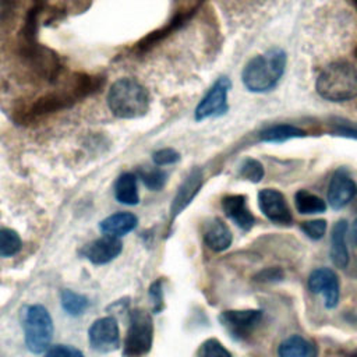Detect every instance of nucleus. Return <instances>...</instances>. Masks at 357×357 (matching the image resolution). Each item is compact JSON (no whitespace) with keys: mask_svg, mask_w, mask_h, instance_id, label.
Instances as JSON below:
<instances>
[{"mask_svg":"<svg viewBox=\"0 0 357 357\" xmlns=\"http://www.w3.org/2000/svg\"><path fill=\"white\" fill-rule=\"evenodd\" d=\"M308 289L314 294H322L326 308H335L339 303V279L329 268H318L308 276Z\"/></svg>","mask_w":357,"mask_h":357,"instance_id":"8","label":"nucleus"},{"mask_svg":"<svg viewBox=\"0 0 357 357\" xmlns=\"http://www.w3.org/2000/svg\"><path fill=\"white\" fill-rule=\"evenodd\" d=\"M138 176L145 187L152 191L162 190L167 180V174L159 167H144L138 172Z\"/></svg>","mask_w":357,"mask_h":357,"instance_id":"24","label":"nucleus"},{"mask_svg":"<svg viewBox=\"0 0 357 357\" xmlns=\"http://www.w3.org/2000/svg\"><path fill=\"white\" fill-rule=\"evenodd\" d=\"M353 3H354V6L357 7V0H353Z\"/></svg>","mask_w":357,"mask_h":357,"instance_id":"35","label":"nucleus"},{"mask_svg":"<svg viewBox=\"0 0 357 357\" xmlns=\"http://www.w3.org/2000/svg\"><path fill=\"white\" fill-rule=\"evenodd\" d=\"M265 172H264V166L252 158H247L245 160H243L241 166H240V176L251 183H259L264 177Z\"/></svg>","mask_w":357,"mask_h":357,"instance_id":"25","label":"nucleus"},{"mask_svg":"<svg viewBox=\"0 0 357 357\" xmlns=\"http://www.w3.org/2000/svg\"><path fill=\"white\" fill-rule=\"evenodd\" d=\"M45 357H84V354L74 346L56 344L47 350Z\"/></svg>","mask_w":357,"mask_h":357,"instance_id":"29","label":"nucleus"},{"mask_svg":"<svg viewBox=\"0 0 357 357\" xmlns=\"http://www.w3.org/2000/svg\"><path fill=\"white\" fill-rule=\"evenodd\" d=\"M349 225L344 219L336 222L331 231V259L337 268H346L349 264V251L346 245V234Z\"/></svg>","mask_w":357,"mask_h":357,"instance_id":"16","label":"nucleus"},{"mask_svg":"<svg viewBox=\"0 0 357 357\" xmlns=\"http://www.w3.org/2000/svg\"><path fill=\"white\" fill-rule=\"evenodd\" d=\"M137 223H138V219L134 213L117 212L105 218L100 222L99 227L105 234L120 237L134 230L137 227Z\"/></svg>","mask_w":357,"mask_h":357,"instance_id":"17","label":"nucleus"},{"mask_svg":"<svg viewBox=\"0 0 357 357\" xmlns=\"http://www.w3.org/2000/svg\"><path fill=\"white\" fill-rule=\"evenodd\" d=\"M286 67V53L272 47L262 54L252 57L244 67L241 78L251 92L271 91L280 79Z\"/></svg>","mask_w":357,"mask_h":357,"instance_id":"1","label":"nucleus"},{"mask_svg":"<svg viewBox=\"0 0 357 357\" xmlns=\"http://www.w3.org/2000/svg\"><path fill=\"white\" fill-rule=\"evenodd\" d=\"M278 354L279 357H318V349L311 340L291 335L280 343Z\"/></svg>","mask_w":357,"mask_h":357,"instance_id":"18","label":"nucleus"},{"mask_svg":"<svg viewBox=\"0 0 357 357\" xmlns=\"http://www.w3.org/2000/svg\"><path fill=\"white\" fill-rule=\"evenodd\" d=\"M153 324L151 315L144 310H134L130 314V325L124 340V354L138 357L146 354L152 347Z\"/></svg>","mask_w":357,"mask_h":357,"instance_id":"5","label":"nucleus"},{"mask_svg":"<svg viewBox=\"0 0 357 357\" xmlns=\"http://www.w3.org/2000/svg\"><path fill=\"white\" fill-rule=\"evenodd\" d=\"M305 137V131L291 124H275L261 131V141L265 142H284L291 138Z\"/></svg>","mask_w":357,"mask_h":357,"instance_id":"20","label":"nucleus"},{"mask_svg":"<svg viewBox=\"0 0 357 357\" xmlns=\"http://www.w3.org/2000/svg\"><path fill=\"white\" fill-rule=\"evenodd\" d=\"M25 344L32 353H43L49 349L53 336L52 317L43 305H31L24 319Z\"/></svg>","mask_w":357,"mask_h":357,"instance_id":"4","label":"nucleus"},{"mask_svg":"<svg viewBox=\"0 0 357 357\" xmlns=\"http://www.w3.org/2000/svg\"><path fill=\"white\" fill-rule=\"evenodd\" d=\"M262 318L259 310H229L219 317L220 322L234 335H244L252 329Z\"/></svg>","mask_w":357,"mask_h":357,"instance_id":"13","label":"nucleus"},{"mask_svg":"<svg viewBox=\"0 0 357 357\" xmlns=\"http://www.w3.org/2000/svg\"><path fill=\"white\" fill-rule=\"evenodd\" d=\"M294 204H296L298 213H301V215L322 213L326 211L325 201L307 190H300L296 192Z\"/></svg>","mask_w":357,"mask_h":357,"instance_id":"21","label":"nucleus"},{"mask_svg":"<svg viewBox=\"0 0 357 357\" xmlns=\"http://www.w3.org/2000/svg\"><path fill=\"white\" fill-rule=\"evenodd\" d=\"M123 250V244L119 237L105 234L82 248V255L92 264L102 265L114 259Z\"/></svg>","mask_w":357,"mask_h":357,"instance_id":"11","label":"nucleus"},{"mask_svg":"<svg viewBox=\"0 0 357 357\" xmlns=\"http://www.w3.org/2000/svg\"><path fill=\"white\" fill-rule=\"evenodd\" d=\"M61 305L67 314L79 315L86 310L88 298L70 289H66L61 291Z\"/></svg>","mask_w":357,"mask_h":357,"instance_id":"22","label":"nucleus"},{"mask_svg":"<svg viewBox=\"0 0 357 357\" xmlns=\"http://www.w3.org/2000/svg\"><path fill=\"white\" fill-rule=\"evenodd\" d=\"M301 230L303 233L310 237L311 240H319L324 237L326 231V220L325 219H314L308 222L301 223Z\"/></svg>","mask_w":357,"mask_h":357,"instance_id":"27","label":"nucleus"},{"mask_svg":"<svg viewBox=\"0 0 357 357\" xmlns=\"http://www.w3.org/2000/svg\"><path fill=\"white\" fill-rule=\"evenodd\" d=\"M258 205L262 213L273 223L286 225L291 222V212L283 194L275 188H264L258 192Z\"/></svg>","mask_w":357,"mask_h":357,"instance_id":"9","label":"nucleus"},{"mask_svg":"<svg viewBox=\"0 0 357 357\" xmlns=\"http://www.w3.org/2000/svg\"><path fill=\"white\" fill-rule=\"evenodd\" d=\"M230 79L226 77H220L208 91V93L202 98L195 109V120L201 121L209 117L223 116L227 109V92L230 89Z\"/></svg>","mask_w":357,"mask_h":357,"instance_id":"6","label":"nucleus"},{"mask_svg":"<svg viewBox=\"0 0 357 357\" xmlns=\"http://www.w3.org/2000/svg\"><path fill=\"white\" fill-rule=\"evenodd\" d=\"M107 106L120 119H138L149 109V93L137 79L120 78L109 89Z\"/></svg>","mask_w":357,"mask_h":357,"instance_id":"2","label":"nucleus"},{"mask_svg":"<svg viewBox=\"0 0 357 357\" xmlns=\"http://www.w3.org/2000/svg\"><path fill=\"white\" fill-rule=\"evenodd\" d=\"M88 339L93 350L110 353L120 344V332L117 321L113 317L96 319L88 331Z\"/></svg>","mask_w":357,"mask_h":357,"instance_id":"7","label":"nucleus"},{"mask_svg":"<svg viewBox=\"0 0 357 357\" xmlns=\"http://www.w3.org/2000/svg\"><path fill=\"white\" fill-rule=\"evenodd\" d=\"M202 183H204V176L199 169H192L187 174V177L183 180V183L180 184L173 198V202L170 206L172 219H174L178 213H181V211H184L191 204V201L199 192Z\"/></svg>","mask_w":357,"mask_h":357,"instance_id":"12","label":"nucleus"},{"mask_svg":"<svg viewBox=\"0 0 357 357\" xmlns=\"http://www.w3.org/2000/svg\"><path fill=\"white\" fill-rule=\"evenodd\" d=\"M152 160L156 166H166V165H172V163L178 162L180 160V153L173 148H163V149H159V151L153 152Z\"/></svg>","mask_w":357,"mask_h":357,"instance_id":"28","label":"nucleus"},{"mask_svg":"<svg viewBox=\"0 0 357 357\" xmlns=\"http://www.w3.org/2000/svg\"><path fill=\"white\" fill-rule=\"evenodd\" d=\"M204 241L215 252L227 250L233 241L230 229L219 218H212L205 222L204 226Z\"/></svg>","mask_w":357,"mask_h":357,"instance_id":"15","label":"nucleus"},{"mask_svg":"<svg viewBox=\"0 0 357 357\" xmlns=\"http://www.w3.org/2000/svg\"><path fill=\"white\" fill-rule=\"evenodd\" d=\"M21 238L13 229H0V257H11L21 250Z\"/></svg>","mask_w":357,"mask_h":357,"instance_id":"23","label":"nucleus"},{"mask_svg":"<svg viewBox=\"0 0 357 357\" xmlns=\"http://www.w3.org/2000/svg\"><path fill=\"white\" fill-rule=\"evenodd\" d=\"M198 357H231V354L218 339L212 337L201 344Z\"/></svg>","mask_w":357,"mask_h":357,"instance_id":"26","label":"nucleus"},{"mask_svg":"<svg viewBox=\"0 0 357 357\" xmlns=\"http://www.w3.org/2000/svg\"><path fill=\"white\" fill-rule=\"evenodd\" d=\"M318 95L331 102H344L357 98V70L343 61L326 66L317 78Z\"/></svg>","mask_w":357,"mask_h":357,"instance_id":"3","label":"nucleus"},{"mask_svg":"<svg viewBox=\"0 0 357 357\" xmlns=\"http://www.w3.org/2000/svg\"><path fill=\"white\" fill-rule=\"evenodd\" d=\"M114 197L124 205H137L139 201L137 177L132 173H123L114 184Z\"/></svg>","mask_w":357,"mask_h":357,"instance_id":"19","label":"nucleus"},{"mask_svg":"<svg viewBox=\"0 0 357 357\" xmlns=\"http://www.w3.org/2000/svg\"><path fill=\"white\" fill-rule=\"evenodd\" d=\"M284 278V273L280 268L275 266V268H265L262 271H259L254 279L257 282H262V283H275V282H280Z\"/></svg>","mask_w":357,"mask_h":357,"instance_id":"30","label":"nucleus"},{"mask_svg":"<svg viewBox=\"0 0 357 357\" xmlns=\"http://www.w3.org/2000/svg\"><path fill=\"white\" fill-rule=\"evenodd\" d=\"M222 209L225 215L231 219L240 229L250 230L254 225V215L247 206V198L243 194L226 195L222 199Z\"/></svg>","mask_w":357,"mask_h":357,"instance_id":"14","label":"nucleus"},{"mask_svg":"<svg viewBox=\"0 0 357 357\" xmlns=\"http://www.w3.org/2000/svg\"><path fill=\"white\" fill-rule=\"evenodd\" d=\"M335 132L337 135H342V137H347V138H356L357 139V127H351V126H347V124H339L336 128H335Z\"/></svg>","mask_w":357,"mask_h":357,"instance_id":"32","label":"nucleus"},{"mask_svg":"<svg viewBox=\"0 0 357 357\" xmlns=\"http://www.w3.org/2000/svg\"><path fill=\"white\" fill-rule=\"evenodd\" d=\"M149 296L153 303V311L159 312L163 308V290H162V280H155L149 287Z\"/></svg>","mask_w":357,"mask_h":357,"instance_id":"31","label":"nucleus"},{"mask_svg":"<svg viewBox=\"0 0 357 357\" xmlns=\"http://www.w3.org/2000/svg\"><path fill=\"white\" fill-rule=\"evenodd\" d=\"M357 194V185L344 169H339L333 173L329 188L328 201L333 209H342L349 205Z\"/></svg>","mask_w":357,"mask_h":357,"instance_id":"10","label":"nucleus"},{"mask_svg":"<svg viewBox=\"0 0 357 357\" xmlns=\"http://www.w3.org/2000/svg\"><path fill=\"white\" fill-rule=\"evenodd\" d=\"M350 357H357V350H356V351H353V353H351V356H350Z\"/></svg>","mask_w":357,"mask_h":357,"instance_id":"34","label":"nucleus"},{"mask_svg":"<svg viewBox=\"0 0 357 357\" xmlns=\"http://www.w3.org/2000/svg\"><path fill=\"white\" fill-rule=\"evenodd\" d=\"M350 241L357 247V219L353 222L350 229Z\"/></svg>","mask_w":357,"mask_h":357,"instance_id":"33","label":"nucleus"}]
</instances>
